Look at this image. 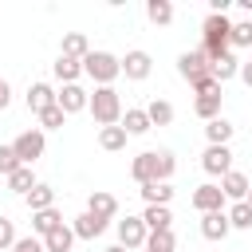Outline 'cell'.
I'll use <instances>...</instances> for the list:
<instances>
[{"instance_id": "36", "label": "cell", "mask_w": 252, "mask_h": 252, "mask_svg": "<svg viewBox=\"0 0 252 252\" xmlns=\"http://www.w3.org/2000/svg\"><path fill=\"white\" fill-rule=\"evenodd\" d=\"M193 91H197V94H217L220 83H217L213 75H201V79H193Z\"/></svg>"}, {"instance_id": "38", "label": "cell", "mask_w": 252, "mask_h": 252, "mask_svg": "<svg viewBox=\"0 0 252 252\" xmlns=\"http://www.w3.org/2000/svg\"><path fill=\"white\" fill-rule=\"evenodd\" d=\"M12 252H43V240H35V236H20V240L12 244Z\"/></svg>"}, {"instance_id": "24", "label": "cell", "mask_w": 252, "mask_h": 252, "mask_svg": "<svg viewBox=\"0 0 252 252\" xmlns=\"http://www.w3.org/2000/svg\"><path fill=\"white\" fill-rule=\"evenodd\" d=\"M59 224H63V217H59L55 209H43V213H32V228L39 232V240H43L47 232H55Z\"/></svg>"}, {"instance_id": "43", "label": "cell", "mask_w": 252, "mask_h": 252, "mask_svg": "<svg viewBox=\"0 0 252 252\" xmlns=\"http://www.w3.org/2000/svg\"><path fill=\"white\" fill-rule=\"evenodd\" d=\"M146 252H150V248H146Z\"/></svg>"}, {"instance_id": "21", "label": "cell", "mask_w": 252, "mask_h": 252, "mask_svg": "<svg viewBox=\"0 0 252 252\" xmlns=\"http://www.w3.org/2000/svg\"><path fill=\"white\" fill-rule=\"evenodd\" d=\"M193 110H197V118H205V122L220 118V91H217V94H197Z\"/></svg>"}, {"instance_id": "6", "label": "cell", "mask_w": 252, "mask_h": 252, "mask_svg": "<svg viewBox=\"0 0 252 252\" xmlns=\"http://www.w3.org/2000/svg\"><path fill=\"white\" fill-rule=\"evenodd\" d=\"M193 209L205 217V213H224V193L220 185H197L193 189Z\"/></svg>"}, {"instance_id": "18", "label": "cell", "mask_w": 252, "mask_h": 252, "mask_svg": "<svg viewBox=\"0 0 252 252\" xmlns=\"http://www.w3.org/2000/svg\"><path fill=\"white\" fill-rule=\"evenodd\" d=\"M87 51H91V43H87V35H83V32H67V35H63V51H59V55H67V59H79V63H83V59H87Z\"/></svg>"}, {"instance_id": "11", "label": "cell", "mask_w": 252, "mask_h": 252, "mask_svg": "<svg viewBox=\"0 0 252 252\" xmlns=\"http://www.w3.org/2000/svg\"><path fill=\"white\" fill-rule=\"evenodd\" d=\"M106 224H110V220H102V217H94V213H79L75 224H71V232H75L79 240H94V236L106 232Z\"/></svg>"}, {"instance_id": "13", "label": "cell", "mask_w": 252, "mask_h": 252, "mask_svg": "<svg viewBox=\"0 0 252 252\" xmlns=\"http://www.w3.org/2000/svg\"><path fill=\"white\" fill-rule=\"evenodd\" d=\"M142 224H146V232H169V224H173V213H169V205H146V213H142Z\"/></svg>"}, {"instance_id": "7", "label": "cell", "mask_w": 252, "mask_h": 252, "mask_svg": "<svg viewBox=\"0 0 252 252\" xmlns=\"http://www.w3.org/2000/svg\"><path fill=\"white\" fill-rule=\"evenodd\" d=\"M146 224H142V217H126V220H118V244L130 252V248H142L146 244Z\"/></svg>"}, {"instance_id": "30", "label": "cell", "mask_w": 252, "mask_h": 252, "mask_svg": "<svg viewBox=\"0 0 252 252\" xmlns=\"http://www.w3.org/2000/svg\"><path fill=\"white\" fill-rule=\"evenodd\" d=\"M228 47H252V20H236V24H232Z\"/></svg>"}, {"instance_id": "22", "label": "cell", "mask_w": 252, "mask_h": 252, "mask_svg": "<svg viewBox=\"0 0 252 252\" xmlns=\"http://www.w3.org/2000/svg\"><path fill=\"white\" fill-rule=\"evenodd\" d=\"M146 118H150V126H169V122H173V102L154 98V102L146 106Z\"/></svg>"}, {"instance_id": "2", "label": "cell", "mask_w": 252, "mask_h": 252, "mask_svg": "<svg viewBox=\"0 0 252 252\" xmlns=\"http://www.w3.org/2000/svg\"><path fill=\"white\" fill-rule=\"evenodd\" d=\"M87 110L98 126H118L122 122V98L114 87H94V94L87 98Z\"/></svg>"}, {"instance_id": "8", "label": "cell", "mask_w": 252, "mask_h": 252, "mask_svg": "<svg viewBox=\"0 0 252 252\" xmlns=\"http://www.w3.org/2000/svg\"><path fill=\"white\" fill-rule=\"evenodd\" d=\"M118 67H122V75L126 79H146L150 71H154V59H150V51H126V59H118Z\"/></svg>"}, {"instance_id": "42", "label": "cell", "mask_w": 252, "mask_h": 252, "mask_svg": "<svg viewBox=\"0 0 252 252\" xmlns=\"http://www.w3.org/2000/svg\"><path fill=\"white\" fill-rule=\"evenodd\" d=\"M244 201H248V209H252V189H248V197H244Z\"/></svg>"}, {"instance_id": "15", "label": "cell", "mask_w": 252, "mask_h": 252, "mask_svg": "<svg viewBox=\"0 0 252 252\" xmlns=\"http://www.w3.org/2000/svg\"><path fill=\"white\" fill-rule=\"evenodd\" d=\"M201 236L205 240H224L228 236V217L224 213H205L201 217Z\"/></svg>"}, {"instance_id": "41", "label": "cell", "mask_w": 252, "mask_h": 252, "mask_svg": "<svg viewBox=\"0 0 252 252\" xmlns=\"http://www.w3.org/2000/svg\"><path fill=\"white\" fill-rule=\"evenodd\" d=\"M102 252H126V248H122V244H110V248H102Z\"/></svg>"}, {"instance_id": "40", "label": "cell", "mask_w": 252, "mask_h": 252, "mask_svg": "<svg viewBox=\"0 0 252 252\" xmlns=\"http://www.w3.org/2000/svg\"><path fill=\"white\" fill-rule=\"evenodd\" d=\"M240 79H244V83H248V87H252V59H248V63H244V67H240Z\"/></svg>"}, {"instance_id": "32", "label": "cell", "mask_w": 252, "mask_h": 252, "mask_svg": "<svg viewBox=\"0 0 252 252\" xmlns=\"http://www.w3.org/2000/svg\"><path fill=\"white\" fill-rule=\"evenodd\" d=\"M122 130H126V134H146V130H150L146 110H126V114H122Z\"/></svg>"}, {"instance_id": "10", "label": "cell", "mask_w": 252, "mask_h": 252, "mask_svg": "<svg viewBox=\"0 0 252 252\" xmlns=\"http://www.w3.org/2000/svg\"><path fill=\"white\" fill-rule=\"evenodd\" d=\"M177 71H181V79H201V75H209V59H205V51H181V59H177Z\"/></svg>"}, {"instance_id": "31", "label": "cell", "mask_w": 252, "mask_h": 252, "mask_svg": "<svg viewBox=\"0 0 252 252\" xmlns=\"http://www.w3.org/2000/svg\"><path fill=\"white\" fill-rule=\"evenodd\" d=\"M146 16H150V24H169L173 20V4L169 0H150L146 4Z\"/></svg>"}, {"instance_id": "26", "label": "cell", "mask_w": 252, "mask_h": 252, "mask_svg": "<svg viewBox=\"0 0 252 252\" xmlns=\"http://www.w3.org/2000/svg\"><path fill=\"white\" fill-rule=\"evenodd\" d=\"M205 138H209V146H228V138H232V122L213 118V122L205 126Z\"/></svg>"}, {"instance_id": "29", "label": "cell", "mask_w": 252, "mask_h": 252, "mask_svg": "<svg viewBox=\"0 0 252 252\" xmlns=\"http://www.w3.org/2000/svg\"><path fill=\"white\" fill-rule=\"evenodd\" d=\"M224 217H228V228H252V209H248V201H236Z\"/></svg>"}, {"instance_id": "33", "label": "cell", "mask_w": 252, "mask_h": 252, "mask_svg": "<svg viewBox=\"0 0 252 252\" xmlns=\"http://www.w3.org/2000/svg\"><path fill=\"white\" fill-rule=\"evenodd\" d=\"M173 244H177V240H173V228H169V232H150V236H146V248H150V252H173Z\"/></svg>"}, {"instance_id": "20", "label": "cell", "mask_w": 252, "mask_h": 252, "mask_svg": "<svg viewBox=\"0 0 252 252\" xmlns=\"http://www.w3.org/2000/svg\"><path fill=\"white\" fill-rule=\"evenodd\" d=\"M51 71H55V79L67 87V83H75V79L83 75V63H79V59H67V55H59V59L51 63Z\"/></svg>"}, {"instance_id": "16", "label": "cell", "mask_w": 252, "mask_h": 252, "mask_svg": "<svg viewBox=\"0 0 252 252\" xmlns=\"http://www.w3.org/2000/svg\"><path fill=\"white\" fill-rule=\"evenodd\" d=\"M24 201H28V209H32V213L55 209V189H51V185H39V181H35V185H32V193H28Z\"/></svg>"}, {"instance_id": "12", "label": "cell", "mask_w": 252, "mask_h": 252, "mask_svg": "<svg viewBox=\"0 0 252 252\" xmlns=\"http://www.w3.org/2000/svg\"><path fill=\"white\" fill-rule=\"evenodd\" d=\"M248 177L240 173V169H228L224 177H220V193H224V201H244L248 197Z\"/></svg>"}, {"instance_id": "37", "label": "cell", "mask_w": 252, "mask_h": 252, "mask_svg": "<svg viewBox=\"0 0 252 252\" xmlns=\"http://www.w3.org/2000/svg\"><path fill=\"white\" fill-rule=\"evenodd\" d=\"M20 236H16V224L8 220V217H0V248H8V244H16Z\"/></svg>"}, {"instance_id": "25", "label": "cell", "mask_w": 252, "mask_h": 252, "mask_svg": "<svg viewBox=\"0 0 252 252\" xmlns=\"http://www.w3.org/2000/svg\"><path fill=\"white\" fill-rule=\"evenodd\" d=\"M209 75H213L217 83H224V79L240 75V63H236L232 55H220V59H213V63H209Z\"/></svg>"}, {"instance_id": "17", "label": "cell", "mask_w": 252, "mask_h": 252, "mask_svg": "<svg viewBox=\"0 0 252 252\" xmlns=\"http://www.w3.org/2000/svg\"><path fill=\"white\" fill-rule=\"evenodd\" d=\"M87 213H94V217H102V220H110V217L118 213V201H114L110 193H102V189H94V193H91V201H87Z\"/></svg>"}, {"instance_id": "35", "label": "cell", "mask_w": 252, "mask_h": 252, "mask_svg": "<svg viewBox=\"0 0 252 252\" xmlns=\"http://www.w3.org/2000/svg\"><path fill=\"white\" fill-rule=\"evenodd\" d=\"M20 169V158H16V150L12 146H0V173L8 177V173H16Z\"/></svg>"}, {"instance_id": "4", "label": "cell", "mask_w": 252, "mask_h": 252, "mask_svg": "<svg viewBox=\"0 0 252 252\" xmlns=\"http://www.w3.org/2000/svg\"><path fill=\"white\" fill-rule=\"evenodd\" d=\"M43 146H47V138H43V130H24L16 142H12V150H16V158H20V165H32L39 154H43Z\"/></svg>"}, {"instance_id": "27", "label": "cell", "mask_w": 252, "mask_h": 252, "mask_svg": "<svg viewBox=\"0 0 252 252\" xmlns=\"http://www.w3.org/2000/svg\"><path fill=\"white\" fill-rule=\"evenodd\" d=\"M32 185H35V173H32V165H20L16 173H8V189H16V193H32Z\"/></svg>"}, {"instance_id": "28", "label": "cell", "mask_w": 252, "mask_h": 252, "mask_svg": "<svg viewBox=\"0 0 252 252\" xmlns=\"http://www.w3.org/2000/svg\"><path fill=\"white\" fill-rule=\"evenodd\" d=\"M142 197H146V205H169L173 189H169V181H154V185H142Z\"/></svg>"}, {"instance_id": "1", "label": "cell", "mask_w": 252, "mask_h": 252, "mask_svg": "<svg viewBox=\"0 0 252 252\" xmlns=\"http://www.w3.org/2000/svg\"><path fill=\"white\" fill-rule=\"evenodd\" d=\"M173 169H177V161H173V154H169V150H146V154H138V158H134V165H130V173H134V181H138V185L169 181V177H173Z\"/></svg>"}, {"instance_id": "23", "label": "cell", "mask_w": 252, "mask_h": 252, "mask_svg": "<svg viewBox=\"0 0 252 252\" xmlns=\"http://www.w3.org/2000/svg\"><path fill=\"white\" fill-rule=\"evenodd\" d=\"M126 138H130V134H126L122 126H102V130H98V146L110 150V154H114V150H126Z\"/></svg>"}, {"instance_id": "34", "label": "cell", "mask_w": 252, "mask_h": 252, "mask_svg": "<svg viewBox=\"0 0 252 252\" xmlns=\"http://www.w3.org/2000/svg\"><path fill=\"white\" fill-rule=\"evenodd\" d=\"M35 118H39V130H59V126L67 122V114H63L59 106H47V110H43V114H35Z\"/></svg>"}, {"instance_id": "14", "label": "cell", "mask_w": 252, "mask_h": 252, "mask_svg": "<svg viewBox=\"0 0 252 252\" xmlns=\"http://www.w3.org/2000/svg\"><path fill=\"white\" fill-rule=\"evenodd\" d=\"M47 106H55V91H51L47 83H32V87H28V110H32V114H43Z\"/></svg>"}, {"instance_id": "39", "label": "cell", "mask_w": 252, "mask_h": 252, "mask_svg": "<svg viewBox=\"0 0 252 252\" xmlns=\"http://www.w3.org/2000/svg\"><path fill=\"white\" fill-rule=\"evenodd\" d=\"M8 102H12V91H8V83H4V79H0V110H4V106H8Z\"/></svg>"}, {"instance_id": "3", "label": "cell", "mask_w": 252, "mask_h": 252, "mask_svg": "<svg viewBox=\"0 0 252 252\" xmlns=\"http://www.w3.org/2000/svg\"><path fill=\"white\" fill-rule=\"evenodd\" d=\"M83 71L98 83V87H110L118 75H122V67H118V55H110V51H87V59H83Z\"/></svg>"}, {"instance_id": "9", "label": "cell", "mask_w": 252, "mask_h": 252, "mask_svg": "<svg viewBox=\"0 0 252 252\" xmlns=\"http://www.w3.org/2000/svg\"><path fill=\"white\" fill-rule=\"evenodd\" d=\"M87 98H91V94H87L79 83H67V87L55 94V106H59L63 114H79V110H87Z\"/></svg>"}, {"instance_id": "19", "label": "cell", "mask_w": 252, "mask_h": 252, "mask_svg": "<svg viewBox=\"0 0 252 252\" xmlns=\"http://www.w3.org/2000/svg\"><path fill=\"white\" fill-rule=\"evenodd\" d=\"M71 244H75V232L67 224H59L55 232L43 236V252H71Z\"/></svg>"}, {"instance_id": "5", "label": "cell", "mask_w": 252, "mask_h": 252, "mask_svg": "<svg viewBox=\"0 0 252 252\" xmlns=\"http://www.w3.org/2000/svg\"><path fill=\"white\" fill-rule=\"evenodd\" d=\"M201 169L213 173V177H224V173L232 169V150H228V146H209V150L201 154Z\"/></svg>"}]
</instances>
